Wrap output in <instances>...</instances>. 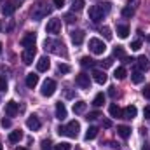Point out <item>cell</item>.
Listing matches in <instances>:
<instances>
[{
  "instance_id": "cell-52",
  "label": "cell",
  "mask_w": 150,
  "mask_h": 150,
  "mask_svg": "<svg viewBox=\"0 0 150 150\" xmlns=\"http://www.w3.org/2000/svg\"><path fill=\"white\" fill-rule=\"evenodd\" d=\"M21 2H23V0H16V5H19V4H21Z\"/></svg>"
},
{
  "instance_id": "cell-17",
  "label": "cell",
  "mask_w": 150,
  "mask_h": 150,
  "mask_svg": "<svg viewBox=\"0 0 150 150\" xmlns=\"http://www.w3.org/2000/svg\"><path fill=\"white\" fill-rule=\"evenodd\" d=\"M93 79H94V82H98V84H105V82H107V74H105L103 70H94V72H93Z\"/></svg>"
},
{
  "instance_id": "cell-18",
  "label": "cell",
  "mask_w": 150,
  "mask_h": 150,
  "mask_svg": "<svg viewBox=\"0 0 150 150\" xmlns=\"http://www.w3.org/2000/svg\"><path fill=\"white\" fill-rule=\"evenodd\" d=\"M72 42H74L75 45H80V44L84 42V32H82V30L72 32Z\"/></svg>"
},
{
  "instance_id": "cell-40",
  "label": "cell",
  "mask_w": 150,
  "mask_h": 150,
  "mask_svg": "<svg viewBox=\"0 0 150 150\" xmlns=\"http://www.w3.org/2000/svg\"><path fill=\"white\" fill-rule=\"evenodd\" d=\"M112 63H113L112 58H107L105 61H101V67H103V68H108V67H112Z\"/></svg>"
},
{
  "instance_id": "cell-55",
  "label": "cell",
  "mask_w": 150,
  "mask_h": 150,
  "mask_svg": "<svg viewBox=\"0 0 150 150\" xmlns=\"http://www.w3.org/2000/svg\"><path fill=\"white\" fill-rule=\"evenodd\" d=\"M0 52H2V44H0Z\"/></svg>"
},
{
  "instance_id": "cell-50",
  "label": "cell",
  "mask_w": 150,
  "mask_h": 150,
  "mask_svg": "<svg viewBox=\"0 0 150 150\" xmlns=\"http://www.w3.org/2000/svg\"><path fill=\"white\" fill-rule=\"evenodd\" d=\"M65 98H74V91L67 89V91H65Z\"/></svg>"
},
{
  "instance_id": "cell-16",
  "label": "cell",
  "mask_w": 150,
  "mask_h": 150,
  "mask_svg": "<svg viewBox=\"0 0 150 150\" xmlns=\"http://www.w3.org/2000/svg\"><path fill=\"white\" fill-rule=\"evenodd\" d=\"M56 119H59V120H63V119H67V107H65V103H56Z\"/></svg>"
},
{
  "instance_id": "cell-22",
  "label": "cell",
  "mask_w": 150,
  "mask_h": 150,
  "mask_svg": "<svg viewBox=\"0 0 150 150\" xmlns=\"http://www.w3.org/2000/svg\"><path fill=\"white\" fill-rule=\"evenodd\" d=\"M80 65H82L84 68H94V65H96V61H94L93 58H89V56H84V58L80 59Z\"/></svg>"
},
{
  "instance_id": "cell-12",
  "label": "cell",
  "mask_w": 150,
  "mask_h": 150,
  "mask_svg": "<svg viewBox=\"0 0 150 150\" xmlns=\"http://www.w3.org/2000/svg\"><path fill=\"white\" fill-rule=\"evenodd\" d=\"M26 126H28V129H32V131H38V129H40V120H38L37 115H30V117L26 119Z\"/></svg>"
},
{
  "instance_id": "cell-42",
  "label": "cell",
  "mask_w": 150,
  "mask_h": 150,
  "mask_svg": "<svg viewBox=\"0 0 150 150\" xmlns=\"http://www.w3.org/2000/svg\"><path fill=\"white\" fill-rule=\"evenodd\" d=\"M42 150H51V142L49 140H44L42 142Z\"/></svg>"
},
{
  "instance_id": "cell-26",
  "label": "cell",
  "mask_w": 150,
  "mask_h": 150,
  "mask_svg": "<svg viewBox=\"0 0 150 150\" xmlns=\"http://www.w3.org/2000/svg\"><path fill=\"white\" fill-rule=\"evenodd\" d=\"M131 80H133L134 84H142V82L145 80V75L136 70V72H133V74H131Z\"/></svg>"
},
{
  "instance_id": "cell-41",
  "label": "cell",
  "mask_w": 150,
  "mask_h": 150,
  "mask_svg": "<svg viewBox=\"0 0 150 150\" xmlns=\"http://www.w3.org/2000/svg\"><path fill=\"white\" fill-rule=\"evenodd\" d=\"M63 19H65L67 23H74V21H77V19H75V16H74V14H65V18H63Z\"/></svg>"
},
{
  "instance_id": "cell-13",
  "label": "cell",
  "mask_w": 150,
  "mask_h": 150,
  "mask_svg": "<svg viewBox=\"0 0 150 150\" xmlns=\"http://www.w3.org/2000/svg\"><path fill=\"white\" fill-rule=\"evenodd\" d=\"M136 113H138L136 107H134V105H129V107H126V108L122 110V119L131 120V119H134V117H136Z\"/></svg>"
},
{
  "instance_id": "cell-1",
  "label": "cell",
  "mask_w": 150,
  "mask_h": 150,
  "mask_svg": "<svg viewBox=\"0 0 150 150\" xmlns=\"http://www.w3.org/2000/svg\"><path fill=\"white\" fill-rule=\"evenodd\" d=\"M51 12H52V7H51L47 2L40 0V2H37V4L32 7V11H30V16H32V19L40 21V19H44L45 16H49Z\"/></svg>"
},
{
  "instance_id": "cell-6",
  "label": "cell",
  "mask_w": 150,
  "mask_h": 150,
  "mask_svg": "<svg viewBox=\"0 0 150 150\" xmlns=\"http://www.w3.org/2000/svg\"><path fill=\"white\" fill-rule=\"evenodd\" d=\"M40 93H42V96H45V98L52 96V94L56 93V82H54L52 79H45V80H44V84H42Z\"/></svg>"
},
{
  "instance_id": "cell-3",
  "label": "cell",
  "mask_w": 150,
  "mask_h": 150,
  "mask_svg": "<svg viewBox=\"0 0 150 150\" xmlns=\"http://www.w3.org/2000/svg\"><path fill=\"white\" fill-rule=\"evenodd\" d=\"M79 129H80V124L77 120H70L67 126H59L58 127V133L61 136H68V138H77L79 134Z\"/></svg>"
},
{
  "instance_id": "cell-32",
  "label": "cell",
  "mask_w": 150,
  "mask_h": 150,
  "mask_svg": "<svg viewBox=\"0 0 150 150\" xmlns=\"http://www.w3.org/2000/svg\"><path fill=\"white\" fill-rule=\"evenodd\" d=\"M113 77H115V79H119V80H122V79L126 77V68H124V67H119V68L115 70Z\"/></svg>"
},
{
  "instance_id": "cell-23",
  "label": "cell",
  "mask_w": 150,
  "mask_h": 150,
  "mask_svg": "<svg viewBox=\"0 0 150 150\" xmlns=\"http://www.w3.org/2000/svg\"><path fill=\"white\" fill-rule=\"evenodd\" d=\"M21 138H23V133H21V129H16V131H12V133L9 134V142H12V143H18Z\"/></svg>"
},
{
  "instance_id": "cell-51",
  "label": "cell",
  "mask_w": 150,
  "mask_h": 150,
  "mask_svg": "<svg viewBox=\"0 0 150 150\" xmlns=\"http://www.w3.org/2000/svg\"><path fill=\"white\" fill-rule=\"evenodd\" d=\"M107 145H108V147H112V149H117V150H119V145H117V143H113V142H108Z\"/></svg>"
},
{
  "instance_id": "cell-19",
  "label": "cell",
  "mask_w": 150,
  "mask_h": 150,
  "mask_svg": "<svg viewBox=\"0 0 150 150\" xmlns=\"http://www.w3.org/2000/svg\"><path fill=\"white\" fill-rule=\"evenodd\" d=\"M37 84H38V75L37 74H28L26 75V86H28L30 89H33Z\"/></svg>"
},
{
  "instance_id": "cell-35",
  "label": "cell",
  "mask_w": 150,
  "mask_h": 150,
  "mask_svg": "<svg viewBox=\"0 0 150 150\" xmlns=\"http://www.w3.org/2000/svg\"><path fill=\"white\" fill-rule=\"evenodd\" d=\"M133 14H134V9H131V7H127V5L122 9V16H124V18H131Z\"/></svg>"
},
{
  "instance_id": "cell-47",
  "label": "cell",
  "mask_w": 150,
  "mask_h": 150,
  "mask_svg": "<svg viewBox=\"0 0 150 150\" xmlns=\"http://www.w3.org/2000/svg\"><path fill=\"white\" fill-rule=\"evenodd\" d=\"M143 115H145V119H150V105H149V107H145V110H143Z\"/></svg>"
},
{
  "instance_id": "cell-33",
  "label": "cell",
  "mask_w": 150,
  "mask_h": 150,
  "mask_svg": "<svg viewBox=\"0 0 150 150\" xmlns=\"http://www.w3.org/2000/svg\"><path fill=\"white\" fill-rule=\"evenodd\" d=\"M54 150H72V145L70 143H67V142H61V143H58Z\"/></svg>"
},
{
  "instance_id": "cell-10",
  "label": "cell",
  "mask_w": 150,
  "mask_h": 150,
  "mask_svg": "<svg viewBox=\"0 0 150 150\" xmlns=\"http://www.w3.org/2000/svg\"><path fill=\"white\" fill-rule=\"evenodd\" d=\"M33 58H35V47L25 49L23 54H21V59H23L25 65H32V63H33Z\"/></svg>"
},
{
  "instance_id": "cell-46",
  "label": "cell",
  "mask_w": 150,
  "mask_h": 150,
  "mask_svg": "<svg viewBox=\"0 0 150 150\" xmlns=\"http://www.w3.org/2000/svg\"><path fill=\"white\" fill-rule=\"evenodd\" d=\"M103 127H107V129L112 127V120H110V119H105V120H103Z\"/></svg>"
},
{
  "instance_id": "cell-4",
  "label": "cell",
  "mask_w": 150,
  "mask_h": 150,
  "mask_svg": "<svg viewBox=\"0 0 150 150\" xmlns=\"http://www.w3.org/2000/svg\"><path fill=\"white\" fill-rule=\"evenodd\" d=\"M105 14H107V12H105V9L101 7V4L89 7V19H91L93 23H100V21L103 19V16H105Z\"/></svg>"
},
{
  "instance_id": "cell-29",
  "label": "cell",
  "mask_w": 150,
  "mask_h": 150,
  "mask_svg": "<svg viewBox=\"0 0 150 150\" xmlns=\"http://www.w3.org/2000/svg\"><path fill=\"white\" fill-rule=\"evenodd\" d=\"M138 67H140V70H149L150 68L149 59H147L145 56H140V58H138Z\"/></svg>"
},
{
  "instance_id": "cell-49",
  "label": "cell",
  "mask_w": 150,
  "mask_h": 150,
  "mask_svg": "<svg viewBox=\"0 0 150 150\" xmlns=\"http://www.w3.org/2000/svg\"><path fill=\"white\" fill-rule=\"evenodd\" d=\"M136 4H138V0H129V2H127V7L134 9V7H136Z\"/></svg>"
},
{
  "instance_id": "cell-36",
  "label": "cell",
  "mask_w": 150,
  "mask_h": 150,
  "mask_svg": "<svg viewBox=\"0 0 150 150\" xmlns=\"http://www.w3.org/2000/svg\"><path fill=\"white\" fill-rule=\"evenodd\" d=\"M101 33L105 35V38H107V40H110V38H112V30H110L108 26H103V28H101Z\"/></svg>"
},
{
  "instance_id": "cell-44",
  "label": "cell",
  "mask_w": 150,
  "mask_h": 150,
  "mask_svg": "<svg viewBox=\"0 0 150 150\" xmlns=\"http://www.w3.org/2000/svg\"><path fill=\"white\" fill-rule=\"evenodd\" d=\"M52 4H54L56 7H59V9H61V7L65 5V0H52Z\"/></svg>"
},
{
  "instance_id": "cell-53",
  "label": "cell",
  "mask_w": 150,
  "mask_h": 150,
  "mask_svg": "<svg viewBox=\"0 0 150 150\" xmlns=\"http://www.w3.org/2000/svg\"><path fill=\"white\" fill-rule=\"evenodd\" d=\"M16 150H28V149H23V147H18Z\"/></svg>"
},
{
  "instance_id": "cell-54",
  "label": "cell",
  "mask_w": 150,
  "mask_h": 150,
  "mask_svg": "<svg viewBox=\"0 0 150 150\" xmlns=\"http://www.w3.org/2000/svg\"><path fill=\"white\" fill-rule=\"evenodd\" d=\"M147 40H149V42H150V35H149V37H147Z\"/></svg>"
},
{
  "instance_id": "cell-14",
  "label": "cell",
  "mask_w": 150,
  "mask_h": 150,
  "mask_svg": "<svg viewBox=\"0 0 150 150\" xmlns=\"http://www.w3.org/2000/svg\"><path fill=\"white\" fill-rule=\"evenodd\" d=\"M49 67H51V61H49V58H47V56H42V58L37 61V70H38V72H47V70H49Z\"/></svg>"
},
{
  "instance_id": "cell-24",
  "label": "cell",
  "mask_w": 150,
  "mask_h": 150,
  "mask_svg": "<svg viewBox=\"0 0 150 150\" xmlns=\"http://www.w3.org/2000/svg\"><path fill=\"white\" fill-rule=\"evenodd\" d=\"M108 112H110V115H112V117H117V119L120 117V119H122V110H120V108H119V105H115V103H112V105H110Z\"/></svg>"
},
{
  "instance_id": "cell-28",
  "label": "cell",
  "mask_w": 150,
  "mask_h": 150,
  "mask_svg": "<svg viewBox=\"0 0 150 150\" xmlns=\"http://www.w3.org/2000/svg\"><path fill=\"white\" fill-rule=\"evenodd\" d=\"M96 136H98V127L91 126V127L87 129V133H86V140H94Z\"/></svg>"
},
{
  "instance_id": "cell-20",
  "label": "cell",
  "mask_w": 150,
  "mask_h": 150,
  "mask_svg": "<svg viewBox=\"0 0 150 150\" xmlns=\"http://www.w3.org/2000/svg\"><path fill=\"white\" fill-rule=\"evenodd\" d=\"M117 134L126 140V138L131 136V127H127V126H119V127H117Z\"/></svg>"
},
{
  "instance_id": "cell-57",
  "label": "cell",
  "mask_w": 150,
  "mask_h": 150,
  "mask_svg": "<svg viewBox=\"0 0 150 150\" xmlns=\"http://www.w3.org/2000/svg\"><path fill=\"white\" fill-rule=\"evenodd\" d=\"M0 30H2V25H0Z\"/></svg>"
},
{
  "instance_id": "cell-38",
  "label": "cell",
  "mask_w": 150,
  "mask_h": 150,
  "mask_svg": "<svg viewBox=\"0 0 150 150\" xmlns=\"http://www.w3.org/2000/svg\"><path fill=\"white\" fill-rule=\"evenodd\" d=\"M0 91L2 93L7 91V80H5V77H0Z\"/></svg>"
},
{
  "instance_id": "cell-34",
  "label": "cell",
  "mask_w": 150,
  "mask_h": 150,
  "mask_svg": "<svg viewBox=\"0 0 150 150\" xmlns=\"http://www.w3.org/2000/svg\"><path fill=\"white\" fill-rule=\"evenodd\" d=\"M70 72V67L67 63H59L58 65V74H68Z\"/></svg>"
},
{
  "instance_id": "cell-25",
  "label": "cell",
  "mask_w": 150,
  "mask_h": 150,
  "mask_svg": "<svg viewBox=\"0 0 150 150\" xmlns=\"http://www.w3.org/2000/svg\"><path fill=\"white\" fill-rule=\"evenodd\" d=\"M86 108H87V103H86V101H77V103H74V112L75 113H84Z\"/></svg>"
},
{
  "instance_id": "cell-30",
  "label": "cell",
  "mask_w": 150,
  "mask_h": 150,
  "mask_svg": "<svg viewBox=\"0 0 150 150\" xmlns=\"http://www.w3.org/2000/svg\"><path fill=\"white\" fill-rule=\"evenodd\" d=\"M84 5H86L84 0H74V4H72V11H74V12H79V11L84 9Z\"/></svg>"
},
{
  "instance_id": "cell-5",
  "label": "cell",
  "mask_w": 150,
  "mask_h": 150,
  "mask_svg": "<svg viewBox=\"0 0 150 150\" xmlns=\"http://www.w3.org/2000/svg\"><path fill=\"white\" fill-rule=\"evenodd\" d=\"M105 49H107V45L103 44V40H100V38H91V40H89V51H91L93 54L100 56V54L105 52Z\"/></svg>"
},
{
  "instance_id": "cell-27",
  "label": "cell",
  "mask_w": 150,
  "mask_h": 150,
  "mask_svg": "<svg viewBox=\"0 0 150 150\" xmlns=\"http://www.w3.org/2000/svg\"><path fill=\"white\" fill-rule=\"evenodd\" d=\"M103 103H105V94H103V93H98V94L94 96V100H93V105H94V107H101Z\"/></svg>"
},
{
  "instance_id": "cell-21",
  "label": "cell",
  "mask_w": 150,
  "mask_h": 150,
  "mask_svg": "<svg viewBox=\"0 0 150 150\" xmlns=\"http://www.w3.org/2000/svg\"><path fill=\"white\" fill-rule=\"evenodd\" d=\"M117 35L120 38H126L129 35V26L127 25H117Z\"/></svg>"
},
{
  "instance_id": "cell-15",
  "label": "cell",
  "mask_w": 150,
  "mask_h": 150,
  "mask_svg": "<svg viewBox=\"0 0 150 150\" xmlns=\"http://www.w3.org/2000/svg\"><path fill=\"white\" fill-rule=\"evenodd\" d=\"M18 103L16 101H7L5 103V113H7V117H14L16 113H18Z\"/></svg>"
},
{
  "instance_id": "cell-2",
  "label": "cell",
  "mask_w": 150,
  "mask_h": 150,
  "mask_svg": "<svg viewBox=\"0 0 150 150\" xmlns=\"http://www.w3.org/2000/svg\"><path fill=\"white\" fill-rule=\"evenodd\" d=\"M44 49L47 52H52V54H58V56H65L67 51H65V44L61 40H56V38H45L44 40Z\"/></svg>"
},
{
  "instance_id": "cell-9",
  "label": "cell",
  "mask_w": 150,
  "mask_h": 150,
  "mask_svg": "<svg viewBox=\"0 0 150 150\" xmlns=\"http://www.w3.org/2000/svg\"><path fill=\"white\" fill-rule=\"evenodd\" d=\"M75 84L80 89H91V79H89L87 74H79L75 77Z\"/></svg>"
},
{
  "instance_id": "cell-31",
  "label": "cell",
  "mask_w": 150,
  "mask_h": 150,
  "mask_svg": "<svg viewBox=\"0 0 150 150\" xmlns=\"http://www.w3.org/2000/svg\"><path fill=\"white\" fill-rule=\"evenodd\" d=\"M113 56H115V58H120V59H126V52H124V49H122L120 45L113 47Z\"/></svg>"
},
{
  "instance_id": "cell-8",
  "label": "cell",
  "mask_w": 150,
  "mask_h": 150,
  "mask_svg": "<svg viewBox=\"0 0 150 150\" xmlns=\"http://www.w3.org/2000/svg\"><path fill=\"white\" fill-rule=\"evenodd\" d=\"M45 32L47 33H52V35H58L61 32V19L59 18H52L47 21V26H45Z\"/></svg>"
},
{
  "instance_id": "cell-48",
  "label": "cell",
  "mask_w": 150,
  "mask_h": 150,
  "mask_svg": "<svg viewBox=\"0 0 150 150\" xmlns=\"http://www.w3.org/2000/svg\"><path fill=\"white\" fill-rule=\"evenodd\" d=\"M2 126L4 127H11V120L9 119H2Z\"/></svg>"
},
{
  "instance_id": "cell-7",
  "label": "cell",
  "mask_w": 150,
  "mask_h": 150,
  "mask_svg": "<svg viewBox=\"0 0 150 150\" xmlns=\"http://www.w3.org/2000/svg\"><path fill=\"white\" fill-rule=\"evenodd\" d=\"M16 2H12V0H2L0 2V12L4 14V16H12L14 12H16Z\"/></svg>"
},
{
  "instance_id": "cell-45",
  "label": "cell",
  "mask_w": 150,
  "mask_h": 150,
  "mask_svg": "<svg viewBox=\"0 0 150 150\" xmlns=\"http://www.w3.org/2000/svg\"><path fill=\"white\" fill-rule=\"evenodd\" d=\"M108 94H110L112 98H115V96H117V91H115V87H113V86H110V87H108Z\"/></svg>"
},
{
  "instance_id": "cell-56",
  "label": "cell",
  "mask_w": 150,
  "mask_h": 150,
  "mask_svg": "<svg viewBox=\"0 0 150 150\" xmlns=\"http://www.w3.org/2000/svg\"><path fill=\"white\" fill-rule=\"evenodd\" d=\"M0 150H2V143H0Z\"/></svg>"
},
{
  "instance_id": "cell-39",
  "label": "cell",
  "mask_w": 150,
  "mask_h": 150,
  "mask_svg": "<svg viewBox=\"0 0 150 150\" xmlns=\"http://www.w3.org/2000/svg\"><path fill=\"white\" fill-rule=\"evenodd\" d=\"M140 47H142V42H140V40H133V42H131V49H133V51H138Z\"/></svg>"
},
{
  "instance_id": "cell-58",
  "label": "cell",
  "mask_w": 150,
  "mask_h": 150,
  "mask_svg": "<svg viewBox=\"0 0 150 150\" xmlns=\"http://www.w3.org/2000/svg\"><path fill=\"white\" fill-rule=\"evenodd\" d=\"M75 150H80V149H75Z\"/></svg>"
},
{
  "instance_id": "cell-37",
  "label": "cell",
  "mask_w": 150,
  "mask_h": 150,
  "mask_svg": "<svg viewBox=\"0 0 150 150\" xmlns=\"http://www.w3.org/2000/svg\"><path fill=\"white\" fill-rule=\"evenodd\" d=\"M100 117H101V113L100 112H91L86 119H87V120H96V119H100Z\"/></svg>"
},
{
  "instance_id": "cell-43",
  "label": "cell",
  "mask_w": 150,
  "mask_h": 150,
  "mask_svg": "<svg viewBox=\"0 0 150 150\" xmlns=\"http://www.w3.org/2000/svg\"><path fill=\"white\" fill-rule=\"evenodd\" d=\"M142 93H143V96H145V98H150V86H145Z\"/></svg>"
},
{
  "instance_id": "cell-11",
  "label": "cell",
  "mask_w": 150,
  "mask_h": 150,
  "mask_svg": "<svg viewBox=\"0 0 150 150\" xmlns=\"http://www.w3.org/2000/svg\"><path fill=\"white\" fill-rule=\"evenodd\" d=\"M35 40H37V37H35V33H26L25 37L21 38V45H23L25 49L35 47Z\"/></svg>"
}]
</instances>
